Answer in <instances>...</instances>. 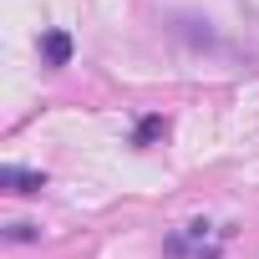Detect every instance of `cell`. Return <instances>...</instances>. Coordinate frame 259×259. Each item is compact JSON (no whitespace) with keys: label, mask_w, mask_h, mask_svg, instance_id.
Here are the masks:
<instances>
[{"label":"cell","mask_w":259,"mask_h":259,"mask_svg":"<svg viewBox=\"0 0 259 259\" xmlns=\"http://www.w3.org/2000/svg\"><path fill=\"white\" fill-rule=\"evenodd\" d=\"M163 127H168V122H163V117H148V122H143V127H138V148H143V143H153V138H158V133H163Z\"/></svg>","instance_id":"3957f363"},{"label":"cell","mask_w":259,"mask_h":259,"mask_svg":"<svg viewBox=\"0 0 259 259\" xmlns=\"http://www.w3.org/2000/svg\"><path fill=\"white\" fill-rule=\"evenodd\" d=\"M0 183L11 193H41L46 188V173H26V168H0Z\"/></svg>","instance_id":"6da1fadb"},{"label":"cell","mask_w":259,"mask_h":259,"mask_svg":"<svg viewBox=\"0 0 259 259\" xmlns=\"http://www.w3.org/2000/svg\"><path fill=\"white\" fill-rule=\"evenodd\" d=\"M41 56H46V66H66L71 61V36L66 31H46L41 36Z\"/></svg>","instance_id":"7a4b0ae2"}]
</instances>
